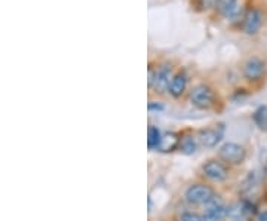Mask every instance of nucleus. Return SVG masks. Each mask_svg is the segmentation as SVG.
Listing matches in <instances>:
<instances>
[{
  "label": "nucleus",
  "instance_id": "obj_1",
  "mask_svg": "<svg viewBox=\"0 0 267 221\" xmlns=\"http://www.w3.org/2000/svg\"><path fill=\"white\" fill-rule=\"evenodd\" d=\"M214 196V189L206 184H193L186 191V199L191 205H205Z\"/></svg>",
  "mask_w": 267,
  "mask_h": 221
},
{
  "label": "nucleus",
  "instance_id": "obj_2",
  "mask_svg": "<svg viewBox=\"0 0 267 221\" xmlns=\"http://www.w3.org/2000/svg\"><path fill=\"white\" fill-rule=\"evenodd\" d=\"M245 149L236 142H226L219 150V158L230 165H239L245 160Z\"/></svg>",
  "mask_w": 267,
  "mask_h": 221
},
{
  "label": "nucleus",
  "instance_id": "obj_3",
  "mask_svg": "<svg viewBox=\"0 0 267 221\" xmlns=\"http://www.w3.org/2000/svg\"><path fill=\"white\" fill-rule=\"evenodd\" d=\"M204 221H224L227 215V208L224 206L220 196H214L204 205Z\"/></svg>",
  "mask_w": 267,
  "mask_h": 221
},
{
  "label": "nucleus",
  "instance_id": "obj_4",
  "mask_svg": "<svg viewBox=\"0 0 267 221\" xmlns=\"http://www.w3.org/2000/svg\"><path fill=\"white\" fill-rule=\"evenodd\" d=\"M190 100L198 109H209L214 104V92L208 85H198L193 88Z\"/></svg>",
  "mask_w": 267,
  "mask_h": 221
},
{
  "label": "nucleus",
  "instance_id": "obj_5",
  "mask_svg": "<svg viewBox=\"0 0 267 221\" xmlns=\"http://www.w3.org/2000/svg\"><path fill=\"white\" fill-rule=\"evenodd\" d=\"M215 8L220 12V15L232 22H235L242 16V5L239 0H219Z\"/></svg>",
  "mask_w": 267,
  "mask_h": 221
},
{
  "label": "nucleus",
  "instance_id": "obj_6",
  "mask_svg": "<svg viewBox=\"0 0 267 221\" xmlns=\"http://www.w3.org/2000/svg\"><path fill=\"white\" fill-rule=\"evenodd\" d=\"M254 214V206H251L250 202H237L227 208V221H248L250 215Z\"/></svg>",
  "mask_w": 267,
  "mask_h": 221
},
{
  "label": "nucleus",
  "instance_id": "obj_7",
  "mask_svg": "<svg viewBox=\"0 0 267 221\" xmlns=\"http://www.w3.org/2000/svg\"><path fill=\"white\" fill-rule=\"evenodd\" d=\"M202 171H204L206 178H209V180H212L215 183H223L229 177L227 168L221 162H219V160H208L204 165Z\"/></svg>",
  "mask_w": 267,
  "mask_h": 221
},
{
  "label": "nucleus",
  "instance_id": "obj_8",
  "mask_svg": "<svg viewBox=\"0 0 267 221\" xmlns=\"http://www.w3.org/2000/svg\"><path fill=\"white\" fill-rule=\"evenodd\" d=\"M263 26V14L258 9H250L247 11V14L244 15V22H242V29L247 34H257L258 30Z\"/></svg>",
  "mask_w": 267,
  "mask_h": 221
},
{
  "label": "nucleus",
  "instance_id": "obj_9",
  "mask_svg": "<svg viewBox=\"0 0 267 221\" xmlns=\"http://www.w3.org/2000/svg\"><path fill=\"white\" fill-rule=\"evenodd\" d=\"M223 132H224V127L219 125L217 128H208V129H202L199 132V142L204 147H215L223 138Z\"/></svg>",
  "mask_w": 267,
  "mask_h": 221
},
{
  "label": "nucleus",
  "instance_id": "obj_10",
  "mask_svg": "<svg viewBox=\"0 0 267 221\" xmlns=\"http://www.w3.org/2000/svg\"><path fill=\"white\" fill-rule=\"evenodd\" d=\"M173 78L174 76H171V67L162 65L159 70H156V78H155L152 89L155 92H159V94H163L165 91H169V85H171Z\"/></svg>",
  "mask_w": 267,
  "mask_h": 221
},
{
  "label": "nucleus",
  "instance_id": "obj_11",
  "mask_svg": "<svg viewBox=\"0 0 267 221\" xmlns=\"http://www.w3.org/2000/svg\"><path fill=\"white\" fill-rule=\"evenodd\" d=\"M264 70H266L264 61L257 57H251L244 65V76L248 80H257L263 76Z\"/></svg>",
  "mask_w": 267,
  "mask_h": 221
},
{
  "label": "nucleus",
  "instance_id": "obj_12",
  "mask_svg": "<svg viewBox=\"0 0 267 221\" xmlns=\"http://www.w3.org/2000/svg\"><path fill=\"white\" fill-rule=\"evenodd\" d=\"M187 88V76L184 73H177L171 80V85H169V94L173 95L174 98H178L184 94Z\"/></svg>",
  "mask_w": 267,
  "mask_h": 221
},
{
  "label": "nucleus",
  "instance_id": "obj_13",
  "mask_svg": "<svg viewBox=\"0 0 267 221\" xmlns=\"http://www.w3.org/2000/svg\"><path fill=\"white\" fill-rule=\"evenodd\" d=\"M178 145H180L178 135L174 134V132H166V134L162 135V140H160V144H159L157 150H160V152H173Z\"/></svg>",
  "mask_w": 267,
  "mask_h": 221
},
{
  "label": "nucleus",
  "instance_id": "obj_14",
  "mask_svg": "<svg viewBox=\"0 0 267 221\" xmlns=\"http://www.w3.org/2000/svg\"><path fill=\"white\" fill-rule=\"evenodd\" d=\"M252 119H254L255 125L261 131H267V106H260L257 110L254 111Z\"/></svg>",
  "mask_w": 267,
  "mask_h": 221
},
{
  "label": "nucleus",
  "instance_id": "obj_15",
  "mask_svg": "<svg viewBox=\"0 0 267 221\" xmlns=\"http://www.w3.org/2000/svg\"><path fill=\"white\" fill-rule=\"evenodd\" d=\"M162 140V134L159 131V128L150 125L149 131H147V145L149 149H157Z\"/></svg>",
  "mask_w": 267,
  "mask_h": 221
},
{
  "label": "nucleus",
  "instance_id": "obj_16",
  "mask_svg": "<svg viewBox=\"0 0 267 221\" xmlns=\"http://www.w3.org/2000/svg\"><path fill=\"white\" fill-rule=\"evenodd\" d=\"M180 147L183 150V153L186 155H193L196 152V141L193 137H186L180 141Z\"/></svg>",
  "mask_w": 267,
  "mask_h": 221
},
{
  "label": "nucleus",
  "instance_id": "obj_17",
  "mask_svg": "<svg viewBox=\"0 0 267 221\" xmlns=\"http://www.w3.org/2000/svg\"><path fill=\"white\" fill-rule=\"evenodd\" d=\"M181 221H204V218L195 212H184L181 215Z\"/></svg>",
  "mask_w": 267,
  "mask_h": 221
},
{
  "label": "nucleus",
  "instance_id": "obj_18",
  "mask_svg": "<svg viewBox=\"0 0 267 221\" xmlns=\"http://www.w3.org/2000/svg\"><path fill=\"white\" fill-rule=\"evenodd\" d=\"M147 109H149V111H162L165 107H163V104H160V103L150 101V103L147 104Z\"/></svg>",
  "mask_w": 267,
  "mask_h": 221
},
{
  "label": "nucleus",
  "instance_id": "obj_19",
  "mask_svg": "<svg viewBox=\"0 0 267 221\" xmlns=\"http://www.w3.org/2000/svg\"><path fill=\"white\" fill-rule=\"evenodd\" d=\"M219 0H202V6L204 8H211V6H215Z\"/></svg>",
  "mask_w": 267,
  "mask_h": 221
},
{
  "label": "nucleus",
  "instance_id": "obj_20",
  "mask_svg": "<svg viewBox=\"0 0 267 221\" xmlns=\"http://www.w3.org/2000/svg\"><path fill=\"white\" fill-rule=\"evenodd\" d=\"M258 221H267V211H266V212H263V214L260 215V218H258Z\"/></svg>",
  "mask_w": 267,
  "mask_h": 221
}]
</instances>
